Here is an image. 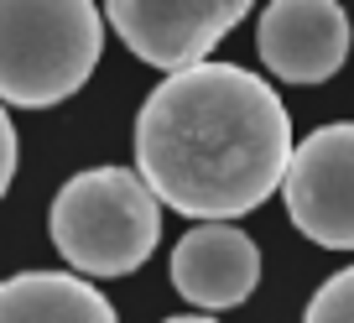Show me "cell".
<instances>
[{"label": "cell", "instance_id": "obj_9", "mask_svg": "<svg viewBox=\"0 0 354 323\" xmlns=\"http://www.w3.org/2000/svg\"><path fill=\"white\" fill-rule=\"evenodd\" d=\"M302 323H354V266L333 271V277L313 292Z\"/></svg>", "mask_w": 354, "mask_h": 323}, {"label": "cell", "instance_id": "obj_1", "mask_svg": "<svg viewBox=\"0 0 354 323\" xmlns=\"http://www.w3.org/2000/svg\"><path fill=\"white\" fill-rule=\"evenodd\" d=\"M292 115L240 63L177 68L136 115V178L156 203L198 224H234L281 188Z\"/></svg>", "mask_w": 354, "mask_h": 323}, {"label": "cell", "instance_id": "obj_3", "mask_svg": "<svg viewBox=\"0 0 354 323\" xmlns=\"http://www.w3.org/2000/svg\"><path fill=\"white\" fill-rule=\"evenodd\" d=\"M104 53L94 0H0V104L53 110L84 89Z\"/></svg>", "mask_w": 354, "mask_h": 323}, {"label": "cell", "instance_id": "obj_6", "mask_svg": "<svg viewBox=\"0 0 354 323\" xmlns=\"http://www.w3.org/2000/svg\"><path fill=\"white\" fill-rule=\"evenodd\" d=\"M354 47L339 0H271L255 21V53L281 84H328Z\"/></svg>", "mask_w": 354, "mask_h": 323}, {"label": "cell", "instance_id": "obj_11", "mask_svg": "<svg viewBox=\"0 0 354 323\" xmlns=\"http://www.w3.org/2000/svg\"><path fill=\"white\" fill-rule=\"evenodd\" d=\"M162 323H219L214 313H172V318H162Z\"/></svg>", "mask_w": 354, "mask_h": 323}, {"label": "cell", "instance_id": "obj_2", "mask_svg": "<svg viewBox=\"0 0 354 323\" xmlns=\"http://www.w3.org/2000/svg\"><path fill=\"white\" fill-rule=\"evenodd\" d=\"M47 230L73 277H131L162 246V203L131 167H84L57 188Z\"/></svg>", "mask_w": 354, "mask_h": 323}, {"label": "cell", "instance_id": "obj_4", "mask_svg": "<svg viewBox=\"0 0 354 323\" xmlns=\"http://www.w3.org/2000/svg\"><path fill=\"white\" fill-rule=\"evenodd\" d=\"M287 219L323 250H354V120L318 125L292 141L281 172Z\"/></svg>", "mask_w": 354, "mask_h": 323}, {"label": "cell", "instance_id": "obj_5", "mask_svg": "<svg viewBox=\"0 0 354 323\" xmlns=\"http://www.w3.org/2000/svg\"><path fill=\"white\" fill-rule=\"evenodd\" d=\"M255 0H104L110 32L141 57L146 68H177L209 63V53L250 16Z\"/></svg>", "mask_w": 354, "mask_h": 323}, {"label": "cell", "instance_id": "obj_7", "mask_svg": "<svg viewBox=\"0 0 354 323\" xmlns=\"http://www.w3.org/2000/svg\"><path fill=\"white\" fill-rule=\"evenodd\" d=\"M172 287L198 313H230L261 282V246L234 224H193L172 246Z\"/></svg>", "mask_w": 354, "mask_h": 323}, {"label": "cell", "instance_id": "obj_10", "mask_svg": "<svg viewBox=\"0 0 354 323\" xmlns=\"http://www.w3.org/2000/svg\"><path fill=\"white\" fill-rule=\"evenodd\" d=\"M11 178H16V125L6 115V104H0V199H6Z\"/></svg>", "mask_w": 354, "mask_h": 323}, {"label": "cell", "instance_id": "obj_8", "mask_svg": "<svg viewBox=\"0 0 354 323\" xmlns=\"http://www.w3.org/2000/svg\"><path fill=\"white\" fill-rule=\"evenodd\" d=\"M0 323H120V313L73 271H21L0 282Z\"/></svg>", "mask_w": 354, "mask_h": 323}]
</instances>
